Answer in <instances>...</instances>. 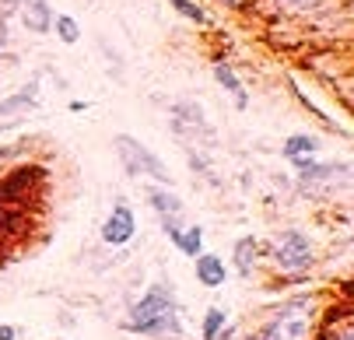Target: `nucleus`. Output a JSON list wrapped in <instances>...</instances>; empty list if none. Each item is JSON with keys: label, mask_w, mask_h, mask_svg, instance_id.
Returning <instances> with one entry per match:
<instances>
[{"label": "nucleus", "mask_w": 354, "mask_h": 340, "mask_svg": "<svg viewBox=\"0 0 354 340\" xmlns=\"http://www.w3.org/2000/svg\"><path fill=\"white\" fill-rule=\"evenodd\" d=\"M221 326H225V312L221 309H207V316H204V340H218Z\"/></svg>", "instance_id": "obj_18"}, {"label": "nucleus", "mask_w": 354, "mask_h": 340, "mask_svg": "<svg viewBox=\"0 0 354 340\" xmlns=\"http://www.w3.org/2000/svg\"><path fill=\"white\" fill-rule=\"evenodd\" d=\"M319 340H354V312H351V305L333 309V312L326 316Z\"/></svg>", "instance_id": "obj_8"}, {"label": "nucleus", "mask_w": 354, "mask_h": 340, "mask_svg": "<svg viewBox=\"0 0 354 340\" xmlns=\"http://www.w3.org/2000/svg\"><path fill=\"white\" fill-rule=\"evenodd\" d=\"M42 179H46V169H39V165H25V169L0 176V246L21 235L25 214H28L25 200H28L32 186Z\"/></svg>", "instance_id": "obj_1"}, {"label": "nucleus", "mask_w": 354, "mask_h": 340, "mask_svg": "<svg viewBox=\"0 0 354 340\" xmlns=\"http://www.w3.org/2000/svg\"><path fill=\"white\" fill-rule=\"evenodd\" d=\"M21 18H25V28L32 32H49V25H53V11H49L42 0H25V8H21Z\"/></svg>", "instance_id": "obj_12"}, {"label": "nucleus", "mask_w": 354, "mask_h": 340, "mask_svg": "<svg viewBox=\"0 0 354 340\" xmlns=\"http://www.w3.org/2000/svg\"><path fill=\"white\" fill-rule=\"evenodd\" d=\"M169 4L183 15V18H189L193 25H207V15H204V8L200 4H193V0H169Z\"/></svg>", "instance_id": "obj_17"}, {"label": "nucleus", "mask_w": 354, "mask_h": 340, "mask_svg": "<svg viewBox=\"0 0 354 340\" xmlns=\"http://www.w3.org/2000/svg\"><path fill=\"white\" fill-rule=\"evenodd\" d=\"M53 25H57V32H60L64 42H77V39H81V28H77V21H74L71 15H60Z\"/></svg>", "instance_id": "obj_20"}, {"label": "nucleus", "mask_w": 354, "mask_h": 340, "mask_svg": "<svg viewBox=\"0 0 354 340\" xmlns=\"http://www.w3.org/2000/svg\"><path fill=\"white\" fill-rule=\"evenodd\" d=\"M147 200H151V207L162 214V221H179V214H183V200L176 197V193H169V189H151V193H147Z\"/></svg>", "instance_id": "obj_13"}, {"label": "nucleus", "mask_w": 354, "mask_h": 340, "mask_svg": "<svg viewBox=\"0 0 354 340\" xmlns=\"http://www.w3.org/2000/svg\"><path fill=\"white\" fill-rule=\"evenodd\" d=\"M214 77H218V84H225V88L235 95V106H239V109H245V88L239 84L235 70H232L228 64H214Z\"/></svg>", "instance_id": "obj_16"}, {"label": "nucleus", "mask_w": 354, "mask_h": 340, "mask_svg": "<svg viewBox=\"0 0 354 340\" xmlns=\"http://www.w3.org/2000/svg\"><path fill=\"white\" fill-rule=\"evenodd\" d=\"M35 102H39V81H28L18 95H11V99L0 102V120L18 116V113H28V109H35Z\"/></svg>", "instance_id": "obj_9"}, {"label": "nucleus", "mask_w": 354, "mask_h": 340, "mask_svg": "<svg viewBox=\"0 0 354 340\" xmlns=\"http://www.w3.org/2000/svg\"><path fill=\"white\" fill-rule=\"evenodd\" d=\"M313 151H316V137H306V133H295L284 140V158L295 162V169L309 165L313 162Z\"/></svg>", "instance_id": "obj_10"}, {"label": "nucleus", "mask_w": 354, "mask_h": 340, "mask_svg": "<svg viewBox=\"0 0 354 340\" xmlns=\"http://www.w3.org/2000/svg\"><path fill=\"white\" fill-rule=\"evenodd\" d=\"M301 172V189H309V193H323V189H330V182H333V176H344L347 169L340 165V169H333V165H316V162H309V165H301L298 169Z\"/></svg>", "instance_id": "obj_7"}, {"label": "nucleus", "mask_w": 354, "mask_h": 340, "mask_svg": "<svg viewBox=\"0 0 354 340\" xmlns=\"http://www.w3.org/2000/svg\"><path fill=\"white\" fill-rule=\"evenodd\" d=\"M172 242H176V246H179L186 256H200V249H204V232H200V225L179 228V235H176Z\"/></svg>", "instance_id": "obj_15"}, {"label": "nucleus", "mask_w": 354, "mask_h": 340, "mask_svg": "<svg viewBox=\"0 0 354 340\" xmlns=\"http://www.w3.org/2000/svg\"><path fill=\"white\" fill-rule=\"evenodd\" d=\"M323 0H274V8L288 11V15H306V11H316Z\"/></svg>", "instance_id": "obj_19"}, {"label": "nucleus", "mask_w": 354, "mask_h": 340, "mask_svg": "<svg viewBox=\"0 0 354 340\" xmlns=\"http://www.w3.org/2000/svg\"><path fill=\"white\" fill-rule=\"evenodd\" d=\"M116 151H120V158H123V165H127L130 176H151V179L172 186V172L165 169V162H162L155 151H147L140 140L120 133V137H116Z\"/></svg>", "instance_id": "obj_4"}, {"label": "nucleus", "mask_w": 354, "mask_h": 340, "mask_svg": "<svg viewBox=\"0 0 354 340\" xmlns=\"http://www.w3.org/2000/svg\"><path fill=\"white\" fill-rule=\"evenodd\" d=\"M228 4H239V0H228Z\"/></svg>", "instance_id": "obj_23"}, {"label": "nucleus", "mask_w": 354, "mask_h": 340, "mask_svg": "<svg viewBox=\"0 0 354 340\" xmlns=\"http://www.w3.org/2000/svg\"><path fill=\"white\" fill-rule=\"evenodd\" d=\"M316 326V302L313 299H295L281 305L260 330L257 340H309Z\"/></svg>", "instance_id": "obj_3"}, {"label": "nucleus", "mask_w": 354, "mask_h": 340, "mask_svg": "<svg viewBox=\"0 0 354 340\" xmlns=\"http://www.w3.org/2000/svg\"><path fill=\"white\" fill-rule=\"evenodd\" d=\"M15 151H18V148H0V165H4V162H8Z\"/></svg>", "instance_id": "obj_22"}, {"label": "nucleus", "mask_w": 354, "mask_h": 340, "mask_svg": "<svg viewBox=\"0 0 354 340\" xmlns=\"http://www.w3.org/2000/svg\"><path fill=\"white\" fill-rule=\"evenodd\" d=\"M235 267L242 277L252 274V267H257V238H239L235 242Z\"/></svg>", "instance_id": "obj_14"}, {"label": "nucleus", "mask_w": 354, "mask_h": 340, "mask_svg": "<svg viewBox=\"0 0 354 340\" xmlns=\"http://www.w3.org/2000/svg\"><path fill=\"white\" fill-rule=\"evenodd\" d=\"M15 337H18L15 326H0V340H15Z\"/></svg>", "instance_id": "obj_21"}, {"label": "nucleus", "mask_w": 354, "mask_h": 340, "mask_svg": "<svg viewBox=\"0 0 354 340\" xmlns=\"http://www.w3.org/2000/svg\"><path fill=\"white\" fill-rule=\"evenodd\" d=\"M137 232V218L127 204H116V211L106 218L102 225V238H106V246H127V242L133 238Z\"/></svg>", "instance_id": "obj_6"}, {"label": "nucleus", "mask_w": 354, "mask_h": 340, "mask_svg": "<svg viewBox=\"0 0 354 340\" xmlns=\"http://www.w3.org/2000/svg\"><path fill=\"white\" fill-rule=\"evenodd\" d=\"M274 260H277V267L298 274V270H309L316 263V253H313V242L301 232H281L274 238Z\"/></svg>", "instance_id": "obj_5"}, {"label": "nucleus", "mask_w": 354, "mask_h": 340, "mask_svg": "<svg viewBox=\"0 0 354 340\" xmlns=\"http://www.w3.org/2000/svg\"><path fill=\"white\" fill-rule=\"evenodd\" d=\"M225 263L218 256H207V253H200L196 256V281L204 284V287H221L225 284Z\"/></svg>", "instance_id": "obj_11"}, {"label": "nucleus", "mask_w": 354, "mask_h": 340, "mask_svg": "<svg viewBox=\"0 0 354 340\" xmlns=\"http://www.w3.org/2000/svg\"><path fill=\"white\" fill-rule=\"evenodd\" d=\"M130 326L137 333H179V305L169 284H155L147 295L133 305Z\"/></svg>", "instance_id": "obj_2"}]
</instances>
